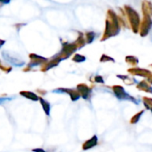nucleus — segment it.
<instances>
[{
    "mask_svg": "<svg viewBox=\"0 0 152 152\" xmlns=\"http://www.w3.org/2000/svg\"><path fill=\"white\" fill-rule=\"evenodd\" d=\"M124 10H125L124 15H126L128 22L131 27V29L135 34L139 33V28H140V24H141V19H140L139 13L129 5H125Z\"/></svg>",
    "mask_w": 152,
    "mask_h": 152,
    "instance_id": "nucleus-2",
    "label": "nucleus"
},
{
    "mask_svg": "<svg viewBox=\"0 0 152 152\" xmlns=\"http://www.w3.org/2000/svg\"><path fill=\"white\" fill-rule=\"evenodd\" d=\"M126 62L132 66H137V64L139 63V60L137 57L134 55H127L126 57Z\"/></svg>",
    "mask_w": 152,
    "mask_h": 152,
    "instance_id": "nucleus-19",
    "label": "nucleus"
},
{
    "mask_svg": "<svg viewBox=\"0 0 152 152\" xmlns=\"http://www.w3.org/2000/svg\"><path fill=\"white\" fill-rule=\"evenodd\" d=\"M91 80L94 82H96V83H102V84L104 83V80H103L102 77H101V76H95L94 77V79H91Z\"/></svg>",
    "mask_w": 152,
    "mask_h": 152,
    "instance_id": "nucleus-26",
    "label": "nucleus"
},
{
    "mask_svg": "<svg viewBox=\"0 0 152 152\" xmlns=\"http://www.w3.org/2000/svg\"><path fill=\"white\" fill-rule=\"evenodd\" d=\"M128 73L133 75V76H139V77H142L145 78H148V77L151 74V71H150L149 69H142V68H131L127 69Z\"/></svg>",
    "mask_w": 152,
    "mask_h": 152,
    "instance_id": "nucleus-10",
    "label": "nucleus"
},
{
    "mask_svg": "<svg viewBox=\"0 0 152 152\" xmlns=\"http://www.w3.org/2000/svg\"><path fill=\"white\" fill-rule=\"evenodd\" d=\"M75 44L77 45V48L78 49H80V48H82V47H84L85 45H86V39H85V36L82 34V33H80L79 32V36H78V37H77V39L75 41Z\"/></svg>",
    "mask_w": 152,
    "mask_h": 152,
    "instance_id": "nucleus-18",
    "label": "nucleus"
},
{
    "mask_svg": "<svg viewBox=\"0 0 152 152\" xmlns=\"http://www.w3.org/2000/svg\"><path fill=\"white\" fill-rule=\"evenodd\" d=\"M77 45L75 44V42L73 43H65L62 45V49L61 51L56 54L54 57L60 59L61 61L62 60H65V59H68L72 53H74L77 50Z\"/></svg>",
    "mask_w": 152,
    "mask_h": 152,
    "instance_id": "nucleus-3",
    "label": "nucleus"
},
{
    "mask_svg": "<svg viewBox=\"0 0 152 152\" xmlns=\"http://www.w3.org/2000/svg\"><path fill=\"white\" fill-rule=\"evenodd\" d=\"M118 78H120L126 85L127 86H133L134 84L136 83V80L134 77H130L128 76H125V75H118L117 76Z\"/></svg>",
    "mask_w": 152,
    "mask_h": 152,
    "instance_id": "nucleus-16",
    "label": "nucleus"
},
{
    "mask_svg": "<svg viewBox=\"0 0 152 152\" xmlns=\"http://www.w3.org/2000/svg\"><path fill=\"white\" fill-rule=\"evenodd\" d=\"M144 113V110H141L140 112H138V113H136L134 116H133L132 117V118L130 119V123L131 124H136L139 120H140V118H141V117H142V115Z\"/></svg>",
    "mask_w": 152,
    "mask_h": 152,
    "instance_id": "nucleus-22",
    "label": "nucleus"
},
{
    "mask_svg": "<svg viewBox=\"0 0 152 152\" xmlns=\"http://www.w3.org/2000/svg\"><path fill=\"white\" fill-rule=\"evenodd\" d=\"M4 43H5V41L4 40H2V39H0V48L4 45Z\"/></svg>",
    "mask_w": 152,
    "mask_h": 152,
    "instance_id": "nucleus-30",
    "label": "nucleus"
},
{
    "mask_svg": "<svg viewBox=\"0 0 152 152\" xmlns=\"http://www.w3.org/2000/svg\"><path fill=\"white\" fill-rule=\"evenodd\" d=\"M32 151L33 152H46L45 150H43V149H34V150H32Z\"/></svg>",
    "mask_w": 152,
    "mask_h": 152,
    "instance_id": "nucleus-29",
    "label": "nucleus"
},
{
    "mask_svg": "<svg viewBox=\"0 0 152 152\" xmlns=\"http://www.w3.org/2000/svg\"><path fill=\"white\" fill-rule=\"evenodd\" d=\"M29 58H30V62L28 63V67H27V69H30L31 68L35 67V66H38V65H41V64H45L48 59L45 58V57H42L40 55H37V54H35V53H31L29 55ZM27 69L25 71H27Z\"/></svg>",
    "mask_w": 152,
    "mask_h": 152,
    "instance_id": "nucleus-7",
    "label": "nucleus"
},
{
    "mask_svg": "<svg viewBox=\"0 0 152 152\" xmlns=\"http://www.w3.org/2000/svg\"><path fill=\"white\" fill-rule=\"evenodd\" d=\"M147 82L150 84V85H152V73L148 77V78H147Z\"/></svg>",
    "mask_w": 152,
    "mask_h": 152,
    "instance_id": "nucleus-28",
    "label": "nucleus"
},
{
    "mask_svg": "<svg viewBox=\"0 0 152 152\" xmlns=\"http://www.w3.org/2000/svg\"><path fill=\"white\" fill-rule=\"evenodd\" d=\"M20 94L21 96H23V97H25V98H27V99H28V100L34 101V102H36V101H39V97H38L35 93H33V92L21 91V92L20 93Z\"/></svg>",
    "mask_w": 152,
    "mask_h": 152,
    "instance_id": "nucleus-15",
    "label": "nucleus"
},
{
    "mask_svg": "<svg viewBox=\"0 0 152 152\" xmlns=\"http://www.w3.org/2000/svg\"><path fill=\"white\" fill-rule=\"evenodd\" d=\"M53 94H67L69 95V97L71 98V100L73 102L77 101L80 98V94L79 93L75 90V89H69V88H58V89H54L52 91Z\"/></svg>",
    "mask_w": 152,
    "mask_h": 152,
    "instance_id": "nucleus-8",
    "label": "nucleus"
},
{
    "mask_svg": "<svg viewBox=\"0 0 152 152\" xmlns=\"http://www.w3.org/2000/svg\"><path fill=\"white\" fill-rule=\"evenodd\" d=\"M2 56L8 63L12 64L15 67H22L25 65V61L19 57H15L13 55V53H10L8 51H3Z\"/></svg>",
    "mask_w": 152,
    "mask_h": 152,
    "instance_id": "nucleus-6",
    "label": "nucleus"
},
{
    "mask_svg": "<svg viewBox=\"0 0 152 152\" xmlns=\"http://www.w3.org/2000/svg\"><path fill=\"white\" fill-rule=\"evenodd\" d=\"M61 61L60 59H58V58H56V57L53 56L52 60H50L49 61H47L42 66L41 70H42V71H46V70H48V69H52V68H53V67L58 66V64H59Z\"/></svg>",
    "mask_w": 152,
    "mask_h": 152,
    "instance_id": "nucleus-11",
    "label": "nucleus"
},
{
    "mask_svg": "<svg viewBox=\"0 0 152 152\" xmlns=\"http://www.w3.org/2000/svg\"><path fill=\"white\" fill-rule=\"evenodd\" d=\"M98 144V138L96 135H94L92 138H90L89 140L86 141L83 145H82V149L84 151H87V150H90L94 147H95L96 145Z\"/></svg>",
    "mask_w": 152,
    "mask_h": 152,
    "instance_id": "nucleus-12",
    "label": "nucleus"
},
{
    "mask_svg": "<svg viewBox=\"0 0 152 152\" xmlns=\"http://www.w3.org/2000/svg\"><path fill=\"white\" fill-rule=\"evenodd\" d=\"M95 38V33L93 31H88L85 34V39L86 44H91Z\"/></svg>",
    "mask_w": 152,
    "mask_h": 152,
    "instance_id": "nucleus-20",
    "label": "nucleus"
},
{
    "mask_svg": "<svg viewBox=\"0 0 152 152\" xmlns=\"http://www.w3.org/2000/svg\"><path fill=\"white\" fill-rule=\"evenodd\" d=\"M142 11L143 15L152 17V3L150 1H143L142 3Z\"/></svg>",
    "mask_w": 152,
    "mask_h": 152,
    "instance_id": "nucleus-14",
    "label": "nucleus"
},
{
    "mask_svg": "<svg viewBox=\"0 0 152 152\" xmlns=\"http://www.w3.org/2000/svg\"><path fill=\"white\" fill-rule=\"evenodd\" d=\"M152 28V19L149 15H143L142 20H141L140 28H139V34L142 37L148 36Z\"/></svg>",
    "mask_w": 152,
    "mask_h": 152,
    "instance_id": "nucleus-5",
    "label": "nucleus"
},
{
    "mask_svg": "<svg viewBox=\"0 0 152 152\" xmlns=\"http://www.w3.org/2000/svg\"><path fill=\"white\" fill-rule=\"evenodd\" d=\"M39 102L43 107V110L45 113L46 116H50V111H51V104L45 99L43 98H39Z\"/></svg>",
    "mask_w": 152,
    "mask_h": 152,
    "instance_id": "nucleus-17",
    "label": "nucleus"
},
{
    "mask_svg": "<svg viewBox=\"0 0 152 152\" xmlns=\"http://www.w3.org/2000/svg\"><path fill=\"white\" fill-rule=\"evenodd\" d=\"M151 67H152V64H151Z\"/></svg>",
    "mask_w": 152,
    "mask_h": 152,
    "instance_id": "nucleus-31",
    "label": "nucleus"
},
{
    "mask_svg": "<svg viewBox=\"0 0 152 152\" xmlns=\"http://www.w3.org/2000/svg\"><path fill=\"white\" fill-rule=\"evenodd\" d=\"M136 88L140 91H143L145 93H148V94H152V86L147 82V80H142L140 81L137 86H136Z\"/></svg>",
    "mask_w": 152,
    "mask_h": 152,
    "instance_id": "nucleus-13",
    "label": "nucleus"
},
{
    "mask_svg": "<svg viewBox=\"0 0 152 152\" xmlns=\"http://www.w3.org/2000/svg\"><path fill=\"white\" fill-rule=\"evenodd\" d=\"M120 22L118 20V15L112 10L109 9L107 12V17L105 21V29L101 41H105L110 37H116L120 32Z\"/></svg>",
    "mask_w": 152,
    "mask_h": 152,
    "instance_id": "nucleus-1",
    "label": "nucleus"
},
{
    "mask_svg": "<svg viewBox=\"0 0 152 152\" xmlns=\"http://www.w3.org/2000/svg\"><path fill=\"white\" fill-rule=\"evenodd\" d=\"M12 99H13V97H0V105L3 104L5 102H7V101L12 100Z\"/></svg>",
    "mask_w": 152,
    "mask_h": 152,
    "instance_id": "nucleus-27",
    "label": "nucleus"
},
{
    "mask_svg": "<svg viewBox=\"0 0 152 152\" xmlns=\"http://www.w3.org/2000/svg\"><path fill=\"white\" fill-rule=\"evenodd\" d=\"M0 69H1L2 71L5 72V73H9L10 71H12V68L11 66L7 65V64H4V63L0 61Z\"/></svg>",
    "mask_w": 152,
    "mask_h": 152,
    "instance_id": "nucleus-24",
    "label": "nucleus"
},
{
    "mask_svg": "<svg viewBox=\"0 0 152 152\" xmlns=\"http://www.w3.org/2000/svg\"><path fill=\"white\" fill-rule=\"evenodd\" d=\"M112 91H113L114 94H115L119 100H121V101L127 100V101H130V102H134L135 104H138V103H139V102H138L134 97H133V96H131L129 94H127V93L126 92V90L124 89V87L121 86H118V85L113 86H112Z\"/></svg>",
    "mask_w": 152,
    "mask_h": 152,
    "instance_id": "nucleus-4",
    "label": "nucleus"
},
{
    "mask_svg": "<svg viewBox=\"0 0 152 152\" xmlns=\"http://www.w3.org/2000/svg\"><path fill=\"white\" fill-rule=\"evenodd\" d=\"M86 60V58L84 56V55H81V54H75L73 57H72V61H75V62H77V63H80V62H84Z\"/></svg>",
    "mask_w": 152,
    "mask_h": 152,
    "instance_id": "nucleus-23",
    "label": "nucleus"
},
{
    "mask_svg": "<svg viewBox=\"0 0 152 152\" xmlns=\"http://www.w3.org/2000/svg\"><path fill=\"white\" fill-rule=\"evenodd\" d=\"M77 91L79 93L80 97L85 100H88L92 94V89L86 84H79L77 86Z\"/></svg>",
    "mask_w": 152,
    "mask_h": 152,
    "instance_id": "nucleus-9",
    "label": "nucleus"
},
{
    "mask_svg": "<svg viewBox=\"0 0 152 152\" xmlns=\"http://www.w3.org/2000/svg\"><path fill=\"white\" fill-rule=\"evenodd\" d=\"M142 102H143V104L145 106V108L149 110H151L152 112V99L150 97H142Z\"/></svg>",
    "mask_w": 152,
    "mask_h": 152,
    "instance_id": "nucleus-21",
    "label": "nucleus"
},
{
    "mask_svg": "<svg viewBox=\"0 0 152 152\" xmlns=\"http://www.w3.org/2000/svg\"><path fill=\"white\" fill-rule=\"evenodd\" d=\"M100 61L101 62H108V61H111V62H115V60L112 58V57H110V56H109V55H107V54H102V57H101V59H100Z\"/></svg>",
    "mask_w": 152,
    "mask_h": 152,
    "instance_id": "nucleus-25",
    "label": "nucleus"
}]
</instances>
